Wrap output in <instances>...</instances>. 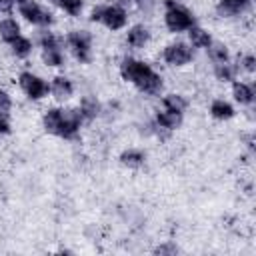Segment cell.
<instances>
[{"instance_id": "cell-23", "label": "cell", "mask_w": 256, "mask_h": 256, "mask_svg": "<svg viewBox=\"0 0 256 256\" xmlns=\"http://www.w3.org/2000/svg\"><path fill=\"white\" fill-rule=\"evenodd\" d=\"M162 106L164 108H170V110H178V112H184L188 108V100L184 98V94L180 92H170L162 98Z\"/></svg>"}, {"instance_id": "cell-14", "label": "cell", "mask_w": 256, "mask_h": 256, "mask_svg": "<svg viewBox=\"0 0 256 256\" xmlns=\"http://www.w3.org/2000/svg\"><path fill=\"white\" fill-rule=\"evenodd\" d=\"M210 116H212L214 120L226 122V120H232V118L236 116V110H234V106H232L228 100H224V98H214V100L210 102Z\"/></svg>"}, {"instance_id": "cell-5", "label": "cell", "mask_w": 256, "mask_h": 256, "mask_svg": "<svg viewBox=\"0 0 256 256\" xmlns=\"http://www.w3.org/2000/svg\"><path fill=\"white\" fill-rule=\"evenodd\" d=\"M66 44L78 62H82V64L90 62V58H92V34L88 30H84V28L70 30L66 34Z\"/></svg>"}, {"instance_id": "cell-26", "label": "cell", "mask_w": 256, "mask_h": 256, "mask_svg": "<svg viewBox=\"0 0 256 256\" xmlns=\"http://www.w3.org/2000/svg\"><path fill=\"white\" fill-rule=\"evenodd\" d=\"M10 108H12V96H10L8 90L0 88V112H6L8 114Z\"/></svg>"}, {"instance_id": "cell-8", "label": "cell", "mask_w": 256, "mask_h": 256, "mask_svg": "<svg viewBox=\"0 0 256 256\" xmlns=\"http://www.w3.org/2000/svg\"><path fill=\"white\" fill-rule=\"evenodd\" d=\"M192 58H194V48L188 42L174 40L162 48V60L172 68H182V66L190 64Z\"/></svg>"}, {"instance_id": "cell-15", "label": "cell", "mask_w": 256, "mask_h": 256, "mask_svg": "<svg viewBox=\"0 0 256 256\" xmlns=\"http://www.w3.org/2000/svg\"><path fill=\"white\" fill-rule=\"evenodd\" d=\"M42 126H44V130L48 134L58 136L60 134V126H62V108H58V106L46 108L44 114H42Z\"/></svg>"}, {"instance_id": "cell-13", "label": "cell", "mask_w": 256, "mask_h": 256, "mask_svg": "<svg viewBox=\"0 0 256 256\" xmlns=\"http://www.w3.org/2000/svg\"><path fill=\"white\" fill-rule=\"evenodd\" d=\"M232 96H234V102H238L240 106H252L256 100L254 86L250 82H244V80L232 82Z\"/></svg>"}, {"instance_id": "cell-27", "label": "cell", "mask_w": 256, "mask_h": 256, "mask_svg": "<svg viewBox=\"0 0 256 256\" xmlns=\"http://www.w3.org/2000/svg\"><path fill=\"white\" fill-rule=\"evenodd\" d=\"M176 252H178V246L174 242H164L154 248V254H176Z\"/></svg>"}, {"instance_id": "cell-2", "label": "cell", "mask_w": 256, "mask_h": 256, "mask_svg": "<svg viewBox=\"0 0 256 256\" xmlns=\"http://www.w3.org/2000/svg\"><path fill=\"white\" fill-rule=\"evenodd\" d=\"M128 10L122 4H98L90 10V20L102 24L110 32H118L128 24Z\"/></svg>"}, {"instance_id": "cell-20", "label": "cell", "mask_w": 256, "mask_h": 256, "mask_svg": "<svg viewBox=\"0 0 256 256\" xmlns=\"http://www.w3.org/2000/svg\"><path fill=\"white\" fill-rule=\"evenodd\" d=\"M214 78L218 80V82H234L236 78H238V68H236V64L232 62V60H228V62H220V64H214Z\"/></svg>"}, {"instance_id": "cell-25", "label": "cell", "mask_w": 256, "mask_h": 256, "mask_svg": "<svg viewBox=\"0 0 256 256\" xmlns=\"http://www.w3.org/2000/svg\"><path fill=\"white\" fill-rule=\"evenodd\" d=\"M236 68L238 72L246 74V76H252L256 72V56L252 52H244L238 56V62H236Z\"/></svg>"}, {"instance_id": "cell-6", "label": "cell", "mask_w": 256, "mask_h": 256, "mask_svg": "<svg viewBox=\"0 0 256 256\" xmlns=\"http://www.w3.org/2000/svg\"><path fill=\"white\" fill-rule=\"evenodd\" d=\"M16 8H18L20 16H22L26 22L34 24V26L48 28V26L54 22V14H52L48 8H44L42 4H38L36 0H20V2L16 4Z\"/></svg>"}, {"instance_id": "cell-29", "label": "cell", "mask_w": 256, "mask_h": 256, "mask_svg": "<svg viewBox=\"0 0 256 256\" xmlns=\"http://www.w3.org/2000/svg\"><path fill=\"white\" fill-rule=\"evenodd\" d=\"M16 6L14 0H0V12H10Z\"/></svg>"}, {"instance_id": "cell-22", "label": "cell", "mask_w": 256, "mask_h": 256, "mask_svg": "<svg viewBox=\"0 0 256 256\" xmlns=\"http://www.w3.org/2000/svg\"><path fill=\"white\" fill-rule=\"evenodd\" d=\"M8 46H10V52H12L16 58H28V56L32 54V48H34L32 40L26 38V36H22V34H20L16 40H12Z\"/></svg>"}, {"instance_id": "cell-7", "label": "cell", "mask_w": 256, "mask_h": 256, "mask_svg": "<svg viewBox=\"0 0 256 256\" xmlns=\"http://www.w3.org/2000/svg\"><path fill=\"white\" fill-rule=\"evenodd\" d=\"M18 86H20V90H22L30 100H34V102L46 98L48 92H50V84H48L42 76L30 72V70H24V72L18 74Z\"/></svg>"}, {"instance_id": "cell-12", "label": "cell", "mask_w": 256, "mask_h": 256, "mask_svg": "<svg viewBox=\"0 0 256 256\" xmlns=\"http://www.w3.org/2000/svg\"><path fill=\"white\" fill-rule=\"evenodd\" d=\"M50 94H52L58 102L70 100L72 94H74V84H72V80H70L68 76H64V74H56V76L52 78V82H50Z\"/></svg>"}, {"instance_id": "cell-4", "label": "cell", "mask_w": 256, "mask_h": 256, "mask_svg": "<svg viewBox=\"0 0 256 256\" xmlns=\"http://www.w3.org/2000/svg\"><path fill=\"white\" fill-rule=\"evenodd\" d=\"M40 50H42V62L46 68H62L66 62L64 50H62V40L50 32L42 30L40 34Z\"/></svg>"}, {"instance_id": "cell-9", "label": "cell", "mask_w": 256, "mask_h": 256, "mask_svg": "<svg viewBox=\"0 0 256 256\" xmlns=\"http://www.w3.org/2000/svg\"><path fill=\"white\" fill-rule=\"evenodd\" d=\"M184 120V112H178V110H170V108H162L154 114V134H162V132H172L176 128H180Z\"/></svg>"}, {"instance_id": "cell-1", "label": "cell", "mask_w": 256, "mask_h": 256, "mask_svg": "<svg viewBox=\"0 0 256 256\" xmlns=\"http://www.w3.org/2000/svg\"><path fill=\"white\" fill-rule=\"evenodd\" d=\"M120 76H122V80L134 84L146 96H156L164 88L162 74L156 72L148 62L132 58V56H128L120 62Z\"/></svg>"}, {"instance_id": "cell-21", "label": "cell", "mask_w": 256, "mask_h": 256, "mask_svg": "<svg viewBox=\"0 0 256 256\" xmlns=\"http://www.w3.org/2000/svg\"><path fill=\"white\" fill-rule=\"evenodd\" d=\"M206 54H208V60L212 64H220V62H228L230 60V50L224 42H218V40H212L210 46L206 48Z\"/></svg>"}, {"instance_id": "cell-17", "label": "cell", "mask_w": 256, "mask_h": 256, "mask_svg": "<svg viewBox=\"0 0 256 256\" xmlns=\"http://www.w3.org/2000/svg\"><path fill=\"white\" fill-rule=\"evenodd\" d=\"M210 42H212V36H210V32H208L206 28L194 24V26L188 30V44H190L192 48L206 50V48L210 46Z\"/></svg>"}, {"instance_id": "cell-19", "label": "cell", "mask_w": 256, "mask_h": 256, "mask_svg": "<svg viewBox=\"0 0 256 256\" xmlns=\"http://www.w3.org/2000/svg\"><path fill=\"white\" fill-rule=\"evenodd\" d=\"M144 162H146V152L140 150V148H126L120 154V164L130 168V170H136V168L144 166Z\"/></svg>"}, {"instance_id": "cell-3", "label": "cell", "mask_w": 256, "mask_h": 256, "mask_svg": "<svg viewBox=\"0 0 256 256\" xmlns=\"http://www.w3.org/2000/svg\"><path fill=\"white\" fill-rule=\"evenodd\" d=\"M196 24V16L190 8L176 0H164V26L168 32H188Z\"/></svg>"}, {"instance_id": "cell-10", "label": "cell", "mask_w": 256, "mask_h": 256, "mask_svg": "<svg viewBox=\"0 0 256 256\" xmlns=\"http://www.w3.org/2000/svg\"><path fill=\"white\" fill-rule=\"evenodd\" d=\"M252 6V0H218L214 10L220 18H238L246 14Z\"/></svg>"}, {"instance_id": "cell-16", "label": "cell", "mask_w": 256, "mask_h": 256, "mask_svg": "<svg viewBox=\"0 0 256 256\" xmlns=\"http://www.w3.org/2000/svg\"><path fill=\"white\" fill-rule=\"evenodd\" d=\"M78 110H80V114H82L84 120H94V118L100 116V112H102V104L98 102L96 96L86 94V96L80 98V102H78Z\"/></svg>"}, {"instance_id": "cell-11", "label": "cell", "mask_w": 256, "mask_h": 256, "mask_svg": "<svg viewBox=\"0 0 256 256\" xmlns=\"http://www.w3.org/2000/svg\"><path fill=\"white\" fill-rule=\"evenodd\" d=\"M152 40V32L146 24H134L126 32V46L132 50H144Z\"/></svg>"}, {"instance_id": "cell-18", "label": "cell", "mask_w": 256, "mask_h": 256, "mask_svg": "<svg viewBox=\"0 0 256 256\" xmlns=\"http://www.w3.org/2000/svg\"><path fill=\"white\" fill-rule=\"evenodd\" d=\"M20 34H22V28H20V22H18L16 18L6 16V18L0 20V40H2V42L10 44V42L16 40Z\"/></svg>"}, {"instance_id": "cell-28", "label": "cell", "mask_w": 256, "mask_h": 256, "mask_svg": "<svg viewBox=\"0 0 256 256\" xmlns=\"http://www.w3.org/2000/svg\"><path fill=\"white\" fill-rule=\"evenodd\" d=\"M10 132V120L6 116V112H0V136Z\"/></svg>"}, {"instance_id": "cell-24", "label": "cell", "mask_w": 256, "mask_h": 256, "mask_svg": "<svg viewBox=\"0 0 256 256\" xmlns=\"http://www.w3.org/2000/svg\"><path fill=\"white\" fill-rule=\"evenodd\" d=\"M54 6H58L68 16H80L84 8V0H50Z\"/></svg>"}]
</instances>
